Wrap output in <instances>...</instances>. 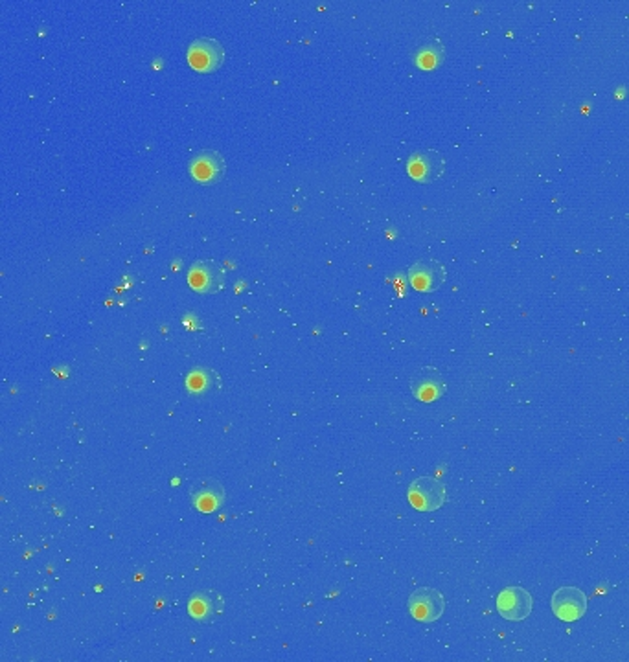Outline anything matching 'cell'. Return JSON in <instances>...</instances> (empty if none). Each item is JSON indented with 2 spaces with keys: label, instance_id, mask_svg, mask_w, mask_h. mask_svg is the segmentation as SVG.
Listing matches in <instances>:
<instances>
[{
  "label": "cell",
  "instance_id": "cell-1",
  "mask_svg": "<svg viewBox=\"0 0 629 662\" xmlns=\"http://www.w3.org/2000/svg\"><path fill=\"white\" fill-rule=\"evenodd\" d=\"M410 505L419 512H434L448 500L445 486L433 476H419L409 486Z\"/></svg>",
  "mask_w": 629,
  "mask_h": 662
},
{
  "label": "cell",
  "instance_id": "cell-2",
  "mask_svg": "<svg viewBox=\"0 0 629 662\" xmlns=\"http://www.w3.org/2000/svg\"><path fill=\"white\" fill-rule=\"evenodd\" d=\"M227 275L214 259H199L188 273V283L199 295H216L225 287Z\"/></svg>",
  "mask_w": 629,
  "mask_h": 662
},
{
  "label": "cell",
  "instance_id": "cell-3",
  "mask_svg": "<svg viewBox=\"0 0 629 662\" xmlns=\"http://www.w3.org/2000/svg\"><path fill=\"white\" fill-rule=\"evenodd\" d=\"M223 61L225 48L212 37H199L188 48V63L197 72H216Z\"/></svg>",
  "mask_w": 629,
  "mask_h": 662
},
{
  "label": "cell",
  "instance_id": "cell-4",
  "mask_svg": "<svg viewBox=\"0 0 629 662\" xmlns=\"http://www.w3.org/2000/svg\"><path fill=\"white\" fill-rule=\"evenodd\" d=\"M445 609V600L440 591L431 587H422L412 593L409 598V611L418 622H436Z\"/></svg>",
  "mask_w": 629,
  "mask_h": 662
},
{
  "label": "cell",
  "instance_id": "cell-5",
  "mask_svg": "<svg viewBox=\"0 0 629 662\" xmlns=\"http://www.w3.org/2000/svg\"><path fill=\"white\" fill-rule=\"evenodd\" d=\"M448 278V271L443 269V265L433 258H424L416 261L409 269V280L416 291L422 293H433V291L440 289Z\"/></svg>",
  "mask_w": 629,
  "mask_h": 662
},
{
  "label": "cell",
  "instance_id": "cell-6",
  "mask_svg": "<svg viewBox=\"0 0 629 662\" xmlns=\"http://www.w3.org/2000/svg\"><path fill=\"white\" fill-rule=\"evenodd\" d=\"M553 611L563 622L580 620L587 611V596L576 587H561L553 596Z\"/></svg>",
  "mask_w": 629,
  "mask_h": 662
},
{
  "label": "cell",
  "instance_id": "cell-7",
  "mask_svg": "<svg viewBox=\"0 0 629 662\" xmlns=\"http://www.w3.org/2000/svg\"><path fill=\"white\" fill-rule=\"evenodd\" d=\"M532 596L522 587H506L497 598V609L503 618L521 622L532 613Z\"/></svg>",
  "mask_w": 629,
  "mask_h": 662
},
{
  "label": "cell",
  "instance_id": "cell-8",
  "mask_svg": "<svg viewBox=\"0 0 629 662\" xmlns=\"http://www.w3.org/2000/svg\"><path fill=\"white\" fill-rule=\"evenodd\" d=\"M225 168L227 164L223 156L218 151L210 149L195 153L190 161V175L201 184H216L221 179Z\"/></svg>",
  "mask_w": 629,
  "mask_h": 662
},
{
  "label": "cell",
  "instance_id": "cell-9",
  "mask_svg": "<svg viewBox=\"0 0 629 662\" xmlns=\"http://www.w3.org/2000/svg\"><path fill=\"white\" fill-rule=\"evenodd\" d=\"M443 156L438 151H416L410 155L407 170L410 177L418 182H431L436 180L443 171Z\"/></svg>",
  "mask_w": 629,
  "mask_h": 662
},
{
  "label": "cell",
  "instance_id": "cell-10",
  "mask_svg": "<svg viewBox=\"0 0 629 662\" xmlns=\"http://www.w3.org/2000/svg\"><path fill=\"white\" fill-rule=\"evenodd\" d=\"M223 611V600L214 591H199L188 602V613L194 620H214Z\"/></svg>",
  "mask_w": 629,
  "mask_h": 662
},
{
  "label": "cell",
  "instance_id": "cell-11",
  "mask_svg": "<svg viewBox=\"0 0 629 662\" xmlns=\"http://www.w3.org/2000/svg\"><path fill=\"white\" fill-rule=\"evenodd\" d=\"M445 392V383L433 370H424L412 379V394L419 402H434Z\"/></svg>",
  "mask_w": 629,
  "mask_h": 662
},
{
  "label": "cell",
  "instance_id": "cell-12",
  "mask_svg": "<svg viewBox=\"0 0 629 662\" xmlns=\"http://www.w3.org/2000/svg\"><path fill=\"white\" fill-rule=\"evenodd\" d=\"M225 498V490L219 483L216 481H206L203 483L194 493H192V502L195 510L203 514H212L216 512Z\"/></svg>",
  "mask_w": 629,
  "mask_h": 662
},
{
  "label": "cell",
  "instance_id": "cell-13",
  "mask_svg": "<svg viewBox=\"0 0 629 662\" xmlns=\"http://www.w3.org/2000/svg\"><path fill=\"white\" fill-rule=\"evenodd\" d=\"M214 379H216V374L214 372H210V370H206V368H197V370H194V372L188 376L187 387L194 394H203L210 387H212Z\"/></svg>",
  "mask_w": 629,
  "mask_h": 662
},
{
  "label": "cell",
  "instance_id": "cell-14",
  "mask_svg": "<svg viewBox=\"0 0 629 662\" xmlns=\"http://www.w3.org/2000/svg\"><path fill=\"white\" fill-rule=\"evenodd\" d=\"M442 58H443V48L438 46V44H431V46H426L418 52V65L422 68H436L440 63H442Z\"/></svg>",
  "mask_w": 629,
  "mask_h": 662
}]
</instances>
